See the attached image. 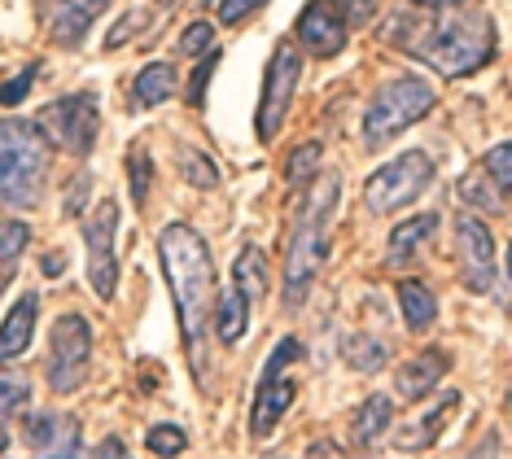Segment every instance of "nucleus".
<instances>
[{
    "label": "nucleus",
    "mask_w": 512,
    "mask_h": 459,
    "mask_svg": "<svg viewBox=\"0 0 512 459\" xmlns=\"http://www.w3.org/2000/svg\"><path fill=\"white\" fill-rule=\"evenodd\" d=\"M158 263H162V276H167V289H171V306H176V320H180L184 355L193 363V376L202 381L206 324H211L215 302H219L211 245H206V237L197 228L176 219L158 232Z\"/></svg>",
    "instance_id": "1"
},
{
    "label": "nucleus",
    "mask_w": 512,
    "mask_h": 459,
    "mask_svg": "<svg viewBox=\"0 0 512 459\" xmlns=\"http://www.w3.org/2000/svg\"><path fill=\"white\" fill-rule=\"evenodd\" d=\"M407 57L434 66L442 79L477 75L495 57V22L482 9H460L442 18H412L394 14V27L386 31Z\"/></svg>",
    "instance_id": "2"
},
{
    "label": "nucleus",
    "mask_w": 512,
    "mask_h": 459,
    "mask_svg": "<svg viewBox=\"0 0 512 459\" xmlns=\"http://www.w3.org/2000/svg\"><path fill=\"white\" fill-rule=\"evenodd\" d=\"M337 193H342V175L329 171L320 180L307 184L302 202L294 210V228L285 241V267H281V289H285V306L298 311L302 298L311 293L324 254H329V219L337 210Z\"/></svg>",
    "instance_id": "3"
},
{
    "label": "nucleus",
    "mask_w": 512,
    "mask_h": 459,
    "mask_svg": "<svg viewBox=\"0 0 512 459\" xmlns=\"http://www.w3.org/2000/svg\"><path fill=\"white\" fill-rule=\"evenodd\" d=\"M53 145L36 123H0V206L27 210L49 184Z\"/></svg>",
    "instance_id": "4"
},
{
    "label": "nucleus",
    "mask_w": 512,
    "mask_h": 459,
    "mask_svg": "<svg viewBox=\"0 0 512 459\" xmlns=\"http://www.w3.org/2000/svg\"><path fill=\"white\" fill-rule=\"evenodd\" d=\"M434 101H438V92L429 88V79H416V75L394 79V84H386L377 97L368 101V110H364V140L372 149L386 145V140L407 132L412 123H421L425 114L434 110Z\"/></svg>",
    "instance_id": "5"
},
{
    "label": "nucleus",
    "mask_w": 512,
    "mask_h": 459,
    "mask_svg": "<svg viewBox=\"0 0 512 459\" xmlns=\"http://www.w3.org/2000/svg\"><path fill=\"white\" fill-rule=\"evenodd\" d=\"M36 127L44 132L53 149H66L75 158H88L97 145V127H101V97L97 92H71L57 97L36 114Z\"/></svg>",
    "instance_id": "6"
},
{
    "label": "nucleus",
    "mask_w": 512,
    "mask_h": 459,
    "mask_svg": "<svg viewBox=\"0 0 512 459\" xmlns=\"http://www.w3.org/2000/svg\"><path fill=\"white\" fill-rule=\"evenodd\" d=\"M429 184H434V158L421 149H407L394 162H386V167H377L368 175L364 202L372 215H394V210L412 206Z\"/></svg>",
    "instance_id": "7"
},
{
    "label": "nucleus",
    "mask_w": 512,
    "mask_h": 459,
    "mask_svg": "<svg viewBox=\"0 0 512 459\" xmlns=\"http://www.w3.org/2000/svg\"><path fill=\"white\" fill-rule=\"evenodd\" d=\"M302 359V341L281 337V346L267 355V368L259 376V390H254V411H250V438H272L276 425L285 420L289 403L298 398V385L289 381V363Z\"/></svg>",
    "instance_id": "8"
},
{
    "label": "nucleus",
    "mask_w": 512,
    "mask_h": 459,
    "mask_svg": "<svg viewBox=\"0 0 512 459\" xmlns=\"http://www.w3.org/2000/svg\"><path fill=\"white\" fill-rule=\"evenodd\" d=\"M92 368V324L84 315H62L49 333V390L75 394Z\"/></svg>",
    "instance_id": "9"
},
{
    "label": "nucleus",
    "mask_w": 512,
    "mask_h": 459,
    "mask_svg": "<svg viewBox=\"0 0 512 459\" xmlns=\"http://www.w3.org/2000/svg\"><path fill=\"white\" fill-rule=\"evenodd\" d=\"M298 79H302V53L294 44H276L272 62H267V75H263V92H259V140L272 145L276 132L285 127V114H289V101L298 92Z\"/></svg>",
    "instance_id": "10"
},
{
    "label": "nucleus",
    "mask_w": 512,
    "mask_h": 459,
    "mask_svg": "<svg viewBox=\"0 0 512 459\" xmlns=\"http://www.w3.org/2000/svg\"><path fill=\"white\" fill-rule=\"evenodd\" d=\"M114 237H119V206L97 202L84 223V245H88V285L97 298H114L119 289V254H114Z\"/></svg>",
    "instance_id": "11"
},
{
    "label": "nucleus",
    "mask_w": 512,
    "mask_h": 459,
    "mask_svg": "<svg viewBox=\"0 0 512 459\" xmlns=\"http://www.w3.org/2000/svg\"><path fill=\"white\" fill-rule=\"evenodd\" d=\"M294 35L311 57H337L351 40V22L342 18L337 0H311L294 22Z\"/></svg>",
    "instance_id": "12"
},
{
    "label": "nucleus",
    "mask_w": 512,
    "mask_h": 459,
    "mask_svg": "<svg viewBox=\"0 0 512 459\" xmlns=\"http://www.w3.org/2000/svg\"><path fill=\"white\" fill-rule=\"evenodd\" d=\"M456 245H460V272L473 293H491L495 285V237L477 215L456 219Z\"/></svg>",
    "instance_id": "13"
},
{
    "label": "nucleus",
    "mask_w": 512,
    "mask_h": 459,
    "mask_svg": "<svg viewBox=\"0 0 512 459\" xmlns=\"http://www.w3.org/2000/svg\"><path fill=\"white\" fill-rule=\"evenodd\" d=\"M22 442H27V451L49 455V459L84 451V446H79V420L66 416V411H27V420H22Z\"/></svg>",
    "instance_id": "14"
},
{
    "label": "nucleus",
    "mask_w": 512,
    "mask_h": 459,
    "mask_svg": "<svg viewBox=\"0 0 512 459\" xmlns=\"http://www.w3.org/2000/svg\"><path fill=\"white\" fill-rule=\"evenodd\" d=\"M110 9V0H53L49 9V35L62 49L84 44V35L92 31V22Z\"/></svg>",
    "instance_id": "15"
},
{
    "label": "nucleus",
    "mask_w": 512,
    "mask_h": 459,
    "mask_svg": "<svg viewBox=\"0 0 512 459\" xmlns=\"http://www.w3.org/2000/svg\"><path fill=\"white\" fill-rule=\"evenodd\" d=\"M451 359L442 355V350H421L416 359H407L403 368H394V390H399V398H407V403H416V398H429V390L447 376Z\"/></svg>",
    "instance_id": "16"
},
{
    "label": "nucleus",
    "mask_w": 512,
    "mask_h": 459,
    "mask_svg": "<svg viewBox=\"0 0 512 459\" xmlns=\"http://www.w3.org/2000/svg\"><path fill=\"white\" fill-rule=\"evenodd\" d=\"M36 320H40V293H22V298L9 306L5 320H0V363L18 359L22 350L31 346Z\"/></svg>",
    "instance_id": "17"
},
{
    "label": "nucleus",
    "mask_w": 512,
    "mask_h": 459,
    "mask_svg": "<svg viewBox=\"0 0 512 459\" xmlns=\"http://www.w3.org/2000/svg\"><path fill=\"white\" fill-rule=\"evenodd\" d=\"M434 232H438V215H434V210H425V215H416V219H403L399 228L390 232L386 263L390 267H407L429 241H434Z\"/></svg>",
    "instance_id": "18"
},
{
    "label": "nucleus",
    "mask_w": 512,
    "mask_h": 459,
    "mask_svg": "<svg viewBox=\"0 0 512 459\" xmlns=\"http://www.w3.org/2000/svg\"><path fill=\"white\" fill-rule=\"evenodd\" d=\"M456 403H460V394H438L421 420H412L407 429H399V451H425V446H434L442 425L456 416Z\"/></svg>",
    "instance_id": "19"
},
{
    "label": "nucleus",
    "mask_w": 512,
    "mask_h": 459,
    "mask_svg": "<svg viewBox=\"0 0 512 459\" xmlns=\"http://www.w3.org/2000/svg\"><path fill=\"white\" fill-rule=\"evenodd\" d=\"M176 88H180L176 66H171V62H149L141 75L132 79V105H136V110H154V105L176 97Z\"/></svg>",
    "instance_id": "20"
},
{
    "label": "nucleus",
    "mask_w": 512,
    "mask_h": 459,
    "mask_svg": "<svg viewBox=\"0 0 512 459\" xmlns=\"http://www.w3.org/2000/svg\"><path fill=\"white\" fill-rule=\"evenodd\" d=\"M215 333L224 346H241V337L250 333V298L232 285L228 293H219L215 302Z\"/></svg>",
    "instance_id": "21"
},
{
    "label": "nucleus",
    "mask_w": 512,
    "mask_h": 459,
    "mask_svg": "<svg viewBox=\"0 0 512 459\" xmlns=\"http://www.w3.org/2000/svg\"><path fill=\"white\" fill-rule=\"evenodd\" d=\"M232 280H237V289L246 293L250 302L267 298V289H272V267H267V254L259 245H246V250L237 254V263H232Z\"/></svg>",
    "instance_id": "22"
},
{
    "label": "nucleus",
    "mask_w": 512,
    "mask_h": 459,
    "mask_svg": "<svg viewBox=\"0 0 512 459\" xmlns=\"http://www.w3.org/2000/svg\"><path fill=\"white\" fill-rule=\"evenodd\" d=\"M394 425V403L386 394H372V398H364L359 403V411H355V446H377L381 438H386V429Z\"/></svg>",
    "instance_id": "23"
},
{
    "label": "nucleus",
    "mask_w": 512,
    "mask_h": 459,
    "mask_svg": "<svg viewBox=\"0 0 512 459\" xmlns=\"http://www.w3.org/2000/svg\"><path fill=\"white\" fill-rule=\"evenodd\" d=\"M399 306H403V320H407L412 333H425V328H434V320H438V298L425 280H403Z\"/></svg>",
    "instance_id": "24"
},
{
    "label": "nucleus",
    "mask_w": 512,
    "mask_h": 459,
    "mask_svg": "<svg viewBox=\"0 0 512 459\" xmlns=\"http://www.w3.org/2000/svg\"><path fill=\"white\" fill-rule=\"evenodd\" d=\"M342 359L351 363L355 372H381L390 363V346L372 333H346L342 337Z\"/></svg>",
    "instance_id": "25"
},
{
    "label": "nucleus",
    "mask_w": 512,
    "mask_h": 459,
    "mask_svg": "<svg viewBox=\"0 0 512 459\" xmlns=\"http://www.w3.org/2000/svg\"><path fill=\"white\" fill-rule=\"evenodd\" d=\"M460 202L464 206H473V210H486V215H499L504 210V197H499V184L486 175V167L482 171H469L460 180Z\"/></svg>",
    "instance_id": "26"
},
{
    "label": "nucleus",
    "mask_w": 512,
    "mask_h": 459,
    "mask_svg": "<svg viewBox=\"0 0 512 459\" xmlns=\"http://www.w3.org/2000/svg\"><path fill=\"white\" fill-rule=\"evenodd\" d=\"M176 167H180V175L189 180L193 188H215L219 184V171H215V162H211V153H202V149H193V145H176Z\"/></svg>",
    "instance_id": "27"
},
{
    "label": "nucleus",
    "mask_w": 512,
    "mask_h": 459,
    "mask_svg": "<svg viewBox=\"0 0 512 459\" xmlns=\"http://www.w3.org/2000/svg\"><path fill=\"white\" fill-rule=\"evenodd\" d=\"M320 140H302V145L289 149L285 158V180L289 184H311V175L320 171Z\"/></svg>",
    "instance_id": "28"
},
{
    "label": "nucleus",
    "mask_w": 512,
    "mask_h": 459,
    "mask_svg": "<svg viewBox=\"0 0 512 459\" xmlns=\"http://www.w3.org/2000/svg\"><path fill=\"white\" fill-rule=\"evenodd\" d=\"M127 180H132V202L145 206L149 188H154V162H149V149L136 145L132 153H127Z\"/></svg>",
    "instance_id": "29"
},
{
    "label": "nucleus",
    "mask_w": 512,
    "mask_h": 459,
    "mask_svg": "<svg viewBox=\"0 0 512 459\" xmlns=\"http://www.w3.org/2000/svg\"><path fill=\"white\" fill-rule=\"evenodd\" d=\"M27 245H31V228L22 219H5L0 223V263L5 267H14L22 254H27Z\"/></svg>",
    "instance_id": "30"
},
{
    "label": "nucleus",
    "mask_w": 512,
    "mask_h": 459,
    "mask_svg": "<svg viewBox=\"0 0 512 459\" xmlns=\"http://www.w3.org/2000/svg\"><path fill=\"white\" fill-rule=\"evenodd\" d=\"M482 167H486V175H491V180L499 184V193L512 197V140H504V145H495V149H486Z\"/></svg>",
    "instance_id": "31"
},
{
    "label": "nucleus",
    "mask_w": 512,
    "mask_h": 459,
    "mask_svg": "<svg viewBox=\"0 0 512 459\" xmlns=\"http://www.w3.org/2000/svg\"><path fill=\"white\" fill-rule=\"evenodd\" d=\"M36 75H40V62L22 66L14 79H5V84H0V105H5V110H14V105L27 101V92H31V84H36Z\"/></svg>",
    "instance_id": "32"
},
{
    "label": "nucleus",
    "mask_w": 512,
    "mask_h": 459,
    "mask_svg": "<svg viewBox=\"0 0 512 459\" xmlns=\"http://www.w3.org/2000/svg\"><path fill=\"white\" fill-rule=\"evenodd\" d=\"M27 403H31V385L18 381V376H0V420L18 416Z\"/></svg>",
    "instance_id": "33"
},
{
    "label": "nucleus",
    "mask_w": 512,
    "mask_h": 459,
    "mask_svg": "<svg viewBox=\"0 0 512 459\" xmlns=\"http://www.w3.org/2000/svg\"><path fill=\"white\" fill-rule=\"evenodd\" d=\"M145 446L154 455H184L189 438H184L180 425H154V429H149V438H145Z\"/></svg>",
    "instance_id": "34"
},
{
    "label": "nucleus",
    "mask_w": 512,
    "mask_h": 459,
    "mask_svg": "<svg viewBox=\"0 0 512 459\" xmlns=\"http://www.w3.org/2000/svg\"><path fill=\"white\" fill-rule=\"evenodd\" d=\"M211 44H215V27L202 18V22H189V27H184L176 49H180L184 57H202V53H211Z\"/></svg>",
    "instance_id": "35"
},
{
    "label": "nucleus",
    "mask_w": 512,
    "mask_h": 459,
    "mask_svg": "<svg viewBox=\"0 0 512 459\" xmlns=\"http://www.w3.org/2000/svg\"><path fill=\"white\" fill-rule=\"evenodd\" d=\"M263 5L267 0H224V5H219V22H224V27H241V22L254 18Z\"/></svg>",
    "instance_id": "36"
},
{
    "label": "nucleus",
    "mask_w": 512,
    "mask_h": 459,
    "mask_svg": "<svg viewBox=\"0 0 512 459\" xmlns=\"http://www.w3.org/2000/svg\"><path fill=\"white\" fill-rule=\"evenodd\" d=\"M381 0H337V9H342V18L351 22V27H364V22L377 14Z\"/></svg>",
    "instance_id": "37"
},
{
    "label": "nucleus",
    "mask_w": 512,
    "mask_h": 459,
    "mask_svg": "<svg viewBox=\"0 0 512 459\" xmlns=\"http://www.w3.org/2000/svg\"><path fill=\"white\" fill-rule=\"evenodd\" d=\"M88 188H92V175H88V171H79V175H75V184H71V197H66V206H62L71 219H75V215H84V206H88Z\"/></svg>",
    "instance_id": "38"
},
{
    "label": "nucleus",
    "mask_w": 512,
    "mask_h": 459,
    "mask_svg": "<svg viewBox=\"0 0 512 459\" xmlns=\"http://www.w3.org/2000/svg\"><path fill=\"white\" fill-rule=\"evenodd\" d=\"M215 62H219V53L211 49V53H206V62L197 66V75H193V88H189V105H202V88L211 84V70H215Z\"/></svg>",
    "instance_id": "39"
},
{
    "label": "nucleus",
    "mask_w": 512,
    "mask_h": 459,
    "mask_svg": "<svg viewBox=\"0 0 512 459\" xmlns=\"http://www.w3.org/2000/svg\"><path fill=\"white\" fill-rule=\"evenodd\" d=\"M136 27H141V14H136V9H132V14H123L119 27H114V31L106 35V49H119V44H123V40H127V35H132Z\"/></svg>",
    "instance_id": "40"
},
{
    "label": "nucleus",
    "mask_w": 512,
    "mask_h": 459,
    "mask_svg": "<svg viewBox=\"0 0 512 459\" xmlns=\"http://www.w3.org/2000/svg\"><path fill=\"white\" fill-rule=\"evenodd\" d=\"M44 276H62V254H49V258H44Z\"/></svg>",
    "instance_id": "41"
},
{
    "label": "nucleus",
    "mask_w": 512,
    "mask_h": 459,
    "mask_svg": "<svg viewBox=\"0 0 512 459\" xmlns=\"http://www.w3.org/2000/svg\"><path fill=\"white\" fill-rule=\"evenodd\" d=\"M412 5H425V9H451V5H460V0H412Z\"/></svg>",
    "instance_id": "42"
},
{
    "label": "nucleus",
    "mask_w": 512,
    "mask_h": 459,
    "mask_svg": "<svg viewBox=\"0 0 512 459\" xmlns=\"http://www.w3.org/2000/svg\"><path fill=\"white\" fill-rule=\"evenodd\" d=\"M92 455H123V442H101Z\"/></svg>",
    "instance_id": "43"
},
{
    "label": "nucleus",
    "mask_w": 512,
    "mask_h": 459,
    "mask_svg": "<svg viewBox=\"0 0 512 459\" xmlns=\"http://www.w3.org/2000/svg\"><path fill=\"white\" fill-rule=\"evenodd\" d=\"M9 451V433H5V420H0V455Z\"/></svg>",
    "instance_id": "44"
},
{
    "label": "nucleus",
    "mask_w": 512,
    "mask_h": 459,
    "mask_svg": "<svg viewBox=\"0 0 512 459\" xmlns=\"http://www.w3.org/2000/svg\"><path fill=\"white\" fill-rule=\"evenodd\" d=\"M9 272H14V267H5V263H0V293H5V285H9Z\"/></svg>",
    "instance_id": "45"
},
{
    "label": "nucleus",
    "mask_w": 512,
    "mask_h": 459,
    "mask_svg": "<svg viewBox=\"0 0 512 459\" xmlns=\"http://www.w3.org/2000/svg\"><path fill=\"white\" fill-rule=\"evenodd\" d=\"M508 276H512V245H508Z\"/></svg>",
    "instance_id": "46"
}]
</instances>
